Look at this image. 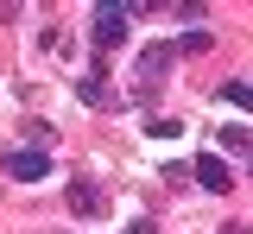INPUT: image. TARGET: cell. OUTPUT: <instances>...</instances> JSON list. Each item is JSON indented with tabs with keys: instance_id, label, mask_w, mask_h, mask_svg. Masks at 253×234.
I'll list each match as a JSON object with an SVG mask.
<instances>
[{
	"instance_id": "7",
	"label": "cell",
	"mask_w": 253,
	"mask_h": 234,
	"mask_svg": "<svg viewBox=\"0 0 253 234\" xmlns=\"http://www.w3.org/2000/svg\"><path fill=\"white\" fill-rule=\"evenodd\" d=\"M221 146H228V152H253V133L247 127H221Z\"/></svg>"
},
{
	"instance_id": "5",
	"label": "cell",
	"mask_w": 253,
	"mask_h": 234,
	"mask_svg": "<svg viewBox=\"0 0 253 234\" xmlns=\"http://www.w3.org/2000/svg\"><path fill=\"white\" fill-rule=\"evenodd\" d=\"M196 184H203L209 196H228V190H234V184H228V165H221L215 152H203V158H196Z\"/></svg>"
},
{
	"instance_id": "6",
	"label": "cell",
	"mask_w": 253,
	"mask_h": 234,
	"mask_svg": "<svg viewBox=\"0 0 253 234\" xmlns=\"http://www.w3.org/2000/svg\"><path fill=\"white\" fill-rule=\"evenodd\" d=\"M221 101H234V108H253V82H247V76H234V82H221Z\"/></svg>"
},
{
	"instance_id": "3",
	"label": "cell",
	"mask_w": 253,
	"mask_h": 234,
	"mask_svg": "<svg viewBox=\"0 0 253 234\" xmlns=\"http://www.w3.org/2000/svg\"><path fill=\"white\" fill-rule=\"evenodd\" d=\"M63 202H70V215H83V222H95V215H108V190H101L95 177H76V184L63 190Z\"/></svg>"
},
{
	"instance_id": "8",
	"label": "cell",
	"mask_w": 253,
	"mask_h": 234,
	"mask_svg": "<svg viewBox=\"0 0 253 234\" xmlns=\"http://www.w3.org/2000/svg\"><path fill=\"white\" fill-rule=\"evenodd\" d=\"M177 51H209V26H203V32H184V38H177Z\"/></svg>"
},
{
	"instance_id": "2",
	"label": "cell",
	"mask_w": 253,
	"mask_h": 234,
	"mask_svg": "<svg viewBox=\"0 0 253 234\" xmlns=\"http://www.w3.org/2000/svg\"><path fill=\"white\" fill-rule=\"evenodd\" d=\"M171 64H177V44H152V51H139V89L158 95L165 76H171Z\"/></svg>"
},
{
	"instance_id": "1",
	"label": "cell",
	"mask_w": 253,
	"mask_h": 234,
	"mask_svg": "<svg viewBox=\"0 0 253 234\" xmlns=\"http://www.w3.org/2000/svg\"><path fill=\"white\" fill-rule=\"evenodd\" d=\"M126 6H95V57H108V51H121L126 44Z\"/></svg>"
},
{
	"instance_id": "9",
	"label": "cell",
	"mask_w": 253,
	"mask_h": 234,
	"mask_svg": "<svg viewBox=\"0 0 253 234\" xmlns=\"http://www.w3.org/2000/svg\"><path fill=\"white\" fill-rule=\"evenodd\" d=\"M126 234H158V228H152V215H139V222H133Z\"/></svg>"
},
{
	"instance_id": "10",
	"label": "cell",
	"mask_w": 253,
	"mask_h": 234,
	"mask_svg": "<svg viewBox=\"0 0 253 234\" xmlns=\"http://www.w3.org/2000/svg\"><path fill=\"white\" fill-rule=\"evenodd\" d=\"M221 234H253V228H247V222H228V228H221Z\"/></svg>"
},
{
	"instance_id": "4",
	"label": "cell",
	"mask_w": 253,
	"mask_h": 234,
	"mask_svg": "<svg viewBox=\"0 0 253 234\" xmlns=\"http://www.w3.org/2000/svg\"><path fill=\"white\" fill-rule=\"evenodd\" d=\"M0 171H6V177H19V184H38V177H51V152H38V146L6 152V158H0Z\"/></svg>"
}]
</instances>
